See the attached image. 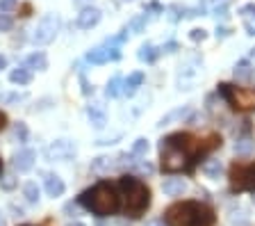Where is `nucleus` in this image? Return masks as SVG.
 Segmentation results:
<instances>
[{"label": "nucleus", "instance_id": "31", "mask_svg": "<svg viewBox=\"0 0 255 226\" xmlns=\"http://www.w3.org/2000/svg\"><path fill=\"white\" fill-rule=\"evenodd\" d=\"M189 37L194 39V41H203V39H205L207 34H205V30H203V27H196V30H191Z\"/></svg>", "mask_w": 255, "mask_h": 226}, {"label": "nucleus", "instance_id": "1", "mask_svg": "<svg viewBox=\"0 0 255 226\" xmlns=\"http://www.w3.org/2000/svg\"><path fill=\"white\" fill-rule=\"evenodd\" d=\"M221 146L219 135H207L205 140H198L191 133H173L159 144V165L166 174H175L182 169H191L201 160V156Z\"/></svg>", "mask_w": 255, "mask_h": 226}, {"label": "nucleus", "instance_id": "42", "mask_svg": "<svg viewBox=\"0 0 255 226\" xmlns=\"http://www.w3.org/2000/svg\"><path fill=\"white\" fill-rule=\"evenodd\" d=\"M0 226H5V222H2V215H0Z\"/></svg>", "mask_w": 255, "mask_h": 226}, {"label": "nucleus", "instance_id": "17", "mask_svg": "<svg viewBox=\"0 0 255 226\" xmlns=\"http://www.w3.org/2000/svg\"><path fill=\"white\" fill-rule=\"evenodd\" d=\"M30 80H32V71L25 69V66H18V69L9 71V82H14V85H27Z\"/></svg>", "mask_w": 255, "mask_h": 226}, {"label": "nucleus", "instance_id": "16", "mask_svg": "<svg viewBox=\"0 0 255 226\" xmlns=\"http://www.w3.org/2000/svg\"><path fill=\"white\" fill-rule=\"evenodd\" d=\"M255 149V142L251 140L249 135H242V137H237V142H235V153L237 156H251Z\"/></svg>", "mask_w": 255, "mask_h": 226}, {"label": "nucleus", "instance_id": "28", "mask_svg": "<svg viewBox=\"0 0 255 226\" xmlns=\"http://www.w3.org/2000/svg\"><path fill=\"white\" fill-rule=\"evenodd\" d=\"M187 112H189V110H175V112H171V114H166V117H162V121H159V126H169L171 124V121H175V119H180V117H185V114Z\"/></svg>", "mask_w": 255, "mask_h": 226}, {"label": "nucleus", "instance_id": "39", "mask_svg": "<svg viewBox=\"0 0 255 226\" xmlns=\"http://www.w3.org/2000/svg\"><path fill=\"white\" fill-rule=\"evenodd\" d=\"M69 226H87V224H82V222H73V224H69Z\"/></svg>", "mask_w": 255, "mask_h": 226}, {"label": "nucleus", "instance_id": "34", "mask_svg": "<svg viewBox=\"0 0 255 226\" xmlns=\"http://www.w3.org/2000/svg\"><path fill=\"white\" fill-rule=\"evenodd\" d=\"M242 14H251V16H255V5H246L244 9H242Z\"/></svg>", "mask_w": 255, "mask_h": 226}, {"label": "nucleus", "instance_id": "27", "mask_svg": "<svg viewBox=\"0 0 255 226\" xmlns=\"http://www.w3.org/2000/svg\"><path fill=\"white\" fill-rule=\"evenodd\" d=\"M25 94H0V103H2V105H7V103H21V101H25Z\"/></svg>", "mask_w": 255, "mask_h": 226}, {"label": "nucleus", "instance_id": "6", "mask_svg": "<svg viewBox=\"0 0 255 226\" xmlns=\"http://www.w3.org/2000/svg\"><path fill=\"white\" fill-rule=\"evenodd\" d=\"M228 178L235 192H255V160L233 162L228 169Z\"/></svg>", "mask_w": 255, "mask_h": 226}, {"label": "nucleus", "instance_id": "44", "mask_svg": "<svg viewBox=\"0 0 255 226\" xmlns=\"http://www.w3.org/2000/svg\"><path fill=\"white\" fill-rule=\"evenodd\" d=\"M253 201H255V194H253Z\"/></svg>", "mask_w": 255, "mask_h": 226}, {"label": "nucleus", "instance_id": "4", "mask_svg": "<svg viewBox=\"0 0 255 226\" xmlns=\"http://www.w3.org/2000/svg\"><path fill=\"white\" fill-rule=\"evenodd\" d=\"M119 188L123 192V210L128 217H141L150 208V190L137 176H123L119 181Z\"/></svg>", "mask_w": 255, "mask_h": 226}, {"label": "nucleus", "instance_id": "35", "mask_svg": "<svg viewBox=\"0 0 255 226\" xmlns=\"http://www.w3.org/2000/svg\"><path fill=\"white\" fill-rule=\"evenodd\" d=\"M146 226H164V220H150L146 222Z\"/></svg>", "mask_w": 255, "mask_h": 226}, {"label": "nucleus", "instance_id": "26", "mask_svg": "<svg viewBox=\"0 0 255 226\" xmlns=\"http://www.w3.org/2000/svg\"><path fill=\"white\" fill-rule=\"evenodd\" d=\"M11 137H14L16 142H25L27 140V126L18 121V124L14 126V133H11Z\"/></svg>", "mask_w": 255, "mask_h": 226}, {"label": "nucleus", "instance_id": "18", "mask_svg": "<svg viewBox=\"0 0 255 226\" xmlns=\"http://www.w3.org/2000/svg\"><path fill=\"white\" fill-rule=\"evenodd\" d=\"M87 117H89V124L94 126V128H103V126L107 124L105 112H103L101 108H94V105H91V108L87 110Z\"/></svg>", "mask_w": 255, "mask_h": 226}, {"label": "nucleus", "instance_id": "29", "mask_svg": "<svg viewBox=\"0 0 255 226\" xmlns=\"http://www.w3.org/2000/svg\"><path fill=\"white\" fill-rule=\"evenodd\" d=\"M11 25H14V21L7 14H0V32H9Z\"/></svg>", "mask_w": 255, "mask_h": 226}, {"label": "nucleus", "instance_id": "11", "mask_svg": "<svg viewBox=\"0 0 255 226\" xmlns=\"http://www.w3.org/2000/svg\"><path fill=\"white\" fill-rule=\"evenodd\" d=\"M73 153H75V146L66 140H59L48 146V158H50V160H66V158H71Z\"/></svg>", "mask_w": 255, "mask_h": 226}, {"label": "nucleus", "instance_id": "3", "mask_svg": "<svg viewBox=\"0 0 255 226\" xmlns=\"http://www.w3.org/2000/svg\"><path fill=\"white\" fill-rule=\"evenodd\" d=\"M166 226H212L214 210L201 201H178L164 213Z\"/></svg>", "mask_w": 255, "mask_h": 226}, {"label": "nucleus", "instance_id": "12", "mask_svg": "<svg viewBox=\"0 0 255 226\" xmlns=\"http://www.w3.org/2000/svg\"><path fill=\"white\" fill-rule=\"evenodd\" d=\"M43 183H46V194L48 197H62L64 190H66V185H64V181L57 176V174H46V178H43Z\"/></svg>", "mask_w": 255, "mask_h": 226}, {"label": "nucleus", "instance_id": "41", "mask_svg": "<svg viewBox=\"0 0 255 226\" xmlns=\"http://www.w3.org/2000/svg\"><path fill=\"white\" fill-rule=\"evenodd\" d=\"M251 80H253V82H255V71H253V73H251Z\"/></svg>", "mask_w": 255, "mask_h": 226}, {"label": "nucleus", "instance_id": "20", "mask_svg": "<svg viewBox=\"0 0 255 226\" xmlns=\"http://www.w3.org/2000/svg\"><path fill=\"white\" fill-rule=\"evenodd\" d=\"M221 172H223V167L219 160H207L205 165H203V174H205L207 178H219Z\"/></svg>", "mask_w": 255, "mask_h": 226}, {"label": "nucleus", "instance_id": "15", "mask_svg": "<svg viewBox=\"0 0 255 226\" xmlns=\"http://www.w3.org/2000/svg\"><path fill=\"white\" fill-rule=\"evenodd\" d=\"M141 82H143V73H141V71H134V73H130L126 80H123V94L132 96V94L139 89V85H141Z\"/></svg>", "mask_w": 255, "mask_h": 226}, {"label": "nucleus", "instance_id": "23", "mask_svg": "<svg viewBox=\"0 0 255 226\" xmlns=\"http://www.w3.org/2000/svg\"><path fill=\"white\" fill-rule=\"evenodd\" d=\"M251 64H249V59H242L237 66H235V78H239V80H246V78H251Z\"/></svg>", "mask_w": 255, "mask_h": 226}, {"label": "nucleus", "instance_id": "37", "mask_svg": "<svg viewBox=\"0 0 255 226\" xmlns=\"http://www.w3.org/2000/svg\"><path fill=\"white\" fill-rule=\"evenodd\" d=\"M2 185H5V188H7V190H9V188H14V181H11V178H9V176H7V181H5V183H2Z\"/></svg>", "mask_w": 255, "mask_h": 226}, {"label": "nucleus", "instance_id": "25", "mask_svg": "<svg viewBox=\"0 0 255 226\" xmlns=\"http://www.w3.org/2000/svg\"><path fill=\"white\" fill-rule=\"evenodd\" d=\"M148 153V140L146 137H139L132 144V156H146Z\"/></svg>", "mask_w": 255, "mask_h": 226}, {"label": "nucleus", "instance_id": "13", "mask_svg": "<svg viewBox=\"0 0 255 226\" xmlns=\"http://www.w3.org/2000/svg\"><path fill=\"white\" fill-rule=\"evenodd\" d=\"M187 190V183L182 181V178H164V183H162V192L166 194V197H180V194H185Z\"/></svg>", "mask_w": 255, "mask_h": 226}, {"label": "nucleus", "instance_id": "10", "mask_svg": "<svg viewBox=\"0 0 255 226\" xmlns=\"http://www.w3.org/2000/svg\"><path fill=\"white\" fill-rule=\"evenodd\" d=\"M101 16L103 14L98 7H85V9L78 14V18H75V25H78L80 30H91L94 25H98Z\"/></svg>", "mask_w": 255, "mask_h": 226}, {"label": "nucleus", "instance_id": "40", "mask_svg": "<svg viewBox=\"0 0 255 226\" xmlns=\"http://www.w3.org/2000/svg\"><path fill=\"white\" fill-rule=\"evenodd\" d=\"M251 59H255V48H253V50H251Z\"/></svg>", "mask_w": 255, "mask_h": 226}, {"label": "nucleus", "instance_id": "43", "mask_svg": "<svg viewBox=\"0 0 255 226\" xmlns=\"http://www.w3.org/2000/svg\"><path fill=\"white\" fill-rule=\"evenodd\" d=\"M0 169H2V162H0Z\"/></svg>", "mask_w": 255, "mask_h": 226}, {"label": "nucleus", "instance_id": "36", "mask_svg": "<svg viewBox=\"0 0 255 226\" xmlns=\"http://www.w3.org/2000/svg\"><path fill=\"white\" fill-rule=\"evenodd\" d=\"M5 126H7V114H5V112H0V130L5 128Z\"/></svg>", "mask_w": 255, "mask_h": 226}, {"label": "nucleus", "instance_id": "32", "mask_svg": "<svg viewBox=\"0 0 255 226\" xmlns=\"http://www.w3.org/2000/svg\"><path fill=\"white\" fill-rule=\"evenodd\" d=\"M214 5V9H219V7H223V9H228V5L233 2V0H210Z\"/></svg>", "mask_w": 255, "mask_h": 226}, {"label": "nucleus", "instance_id": "24", "mask_svg": "<svg viewBox=\"0 0 255 226\" xmlns=\"http://www.w3.org/2000/svg\"><path fill=\"white\" fill-rule=\"evenodd\" d=\"M146 21H148V18H146V14H141V16H137V18H132V21L128 23V32H132V34H139L143 30V25H146Z\"/></svg>", "mask_w": 255, "mask_h": 226}, {"label": "nucleus", "instance_id": "38", "mask_svg": "<svg viewBox=\"0 0 255 226\" xmlns=\"http://www.w3.org/2000/svg\"><path fill=\"white\" fill-rule=\"evenodd\" d=\"M5 66H7V57H2V55H0V71L5 69Z\"/></svg>", "mask_w": 255, "mask_h": 226}, {"label": "nucleus", "instance_id": "33", "mask_svg": "<svg viewBox=\"0 0 255 226\" xmlns=\"http://www.w3.org/2000/svg\"><path fill=\"white\" fill-rule=\"evenodd\" d=\"M80 82H82V92H85V94H91V92H94V87H89V82H87L85 75H80Z\"/></svg>", "mask_w": 255, "mask_h": 226}, {"label": "nucleus", "instance_id": "9", "mask_svg": "<svg viewBox=\"0 0 255 226\" xmlns=\"http://www.w3.org/2000/svg\"><path fill=\"white\" fill-rule=\"evenodd\" d=\"M34 160H37V153L32 149H18L14 156H11V165H14V169L18 174L30 172V169L34 167Z\"/></svg>", "mask_w": 255, "mask_h": 226}, {"label": "nucleus", "instance_id": "30", "mask_svg": "<svg viewBox=\"0 0 255 226\" xmlns=\"http://www.w3.org/2000/svg\"><path fill=\"white\" fill-rule=\"evenodd\" d=\"M16 7V0H0V14H7Z\"/></svg>", "mask_w": 255, "mask_h": 226}, {"label": "nucleus", "instance_id": "21", "mask_svg": "<svg viewBox=\"0 0 255 226\" xmlns=\"http://www.w3.org/2000/svg\"><path fill=\"white\" fill-rule=\"evenodd\" d=\"M137 57L141 59V62H153V59L157 57V50H155V46H153V43H143L141 48H139Z\"/></svg>", "mask_w": 255, "mask_h": 226}, {"label": "nucleus", "instance_id": "5", "mask_svg": "<svg viewBox=\"0 0 255 226\" xmlns=\"http://www.w3.org/2000/svg\"><path fill=\"white\" fill-rule=\"evenodd\" d=\"M219 94L228 101L230 108L239 110V112H251V110H255V89L221 82V85H219Z\"/></svg>", "mask_w": 255, "mask_h": 226}, {"label": "nucleus", "instance_id": "2", "mask_svg": "<svg viewBox=\"0 0 255 226\" xmlns=\"http://www.w3.org/2000/svg\"><path fill=\"white\" fill-rule=\"evenodd\" d=\"M78 204L98 217H110V215H117L119 213V208H121V197H119L117 188L112 183L101 181V183H96L94 188L85 190V192L80 194Z\"/></svg>", "mask_w": 255, "mask_h": 226}, {"label": "nucleus", "instance_id": "19", "mask_svg": "<svg viewBox=\"0 0 255 226\" xmlns=\"http://www.w3.org/2000/svg\"><path fill=\"white\" fill-rule=\"evenodd\" d=\"M23 197H25V201L27 204H39V188H37V183H25L23 185Z\"/></svg>", "mask_w": 255, "mask_h": 226}, {"label": "nucleus", "instance_id": "8", "mask_svg": "<svg viewBox=\"0 0 255 226\" xmlns=\"http://www.w3.org/2000/svg\"><path fill=\"white\" fill-rule=\"evenodd\" d=\"M119 57H121V50L117 46H98V48L87 53V62H91V64H107V62H114Z\"/></svg>", "mask_w": 255, "mask_h": 226}, {"label": "nucleus", "instance_id": "14", "mask_svg": "<svg viewBox=\"0 0 255 226\" xmlns=\"http://www.w3.org/2000/svg\"><path fill=\"white\" fill-rule=\"evenodd\" d=\"M25 69H30V71H46L48 69V57L43 53H32V55H27L25 57Z\"/></svg>", "mask_w": 255, "mask_h": 226}, {"label": "nucleus", "instance_id": "7", "mask_svg": "<svg viewBox=\"0 0 255 226\" xmlns=\"http://www.w3.org/2000/svg\"><path fill=\"white\" fill-rule=\"evenodd\" d=\"M57 30H59L57 16H55V14H46V16L39 21V25L34 27V32H32V43L48 46V43L57 37Z\"/></svg>", "mask_w": 255, "mask_h": 226}, {"label": "nucleus", "instance_id": "22", "mask_svg": "<svg viewBox=\"0 0 255 226\" xmlns=\"http://www.w3.org/2000/svg\"><path fill=\"white\" fill-rule=\"evenodd\" d=\"M123 92V80L119 78V75H114L110 82H107V89H105V94L110 98H114V96H119V94Z\"/></svg>", "mask_w": 255, "mask_h": 226}]
</instances>
